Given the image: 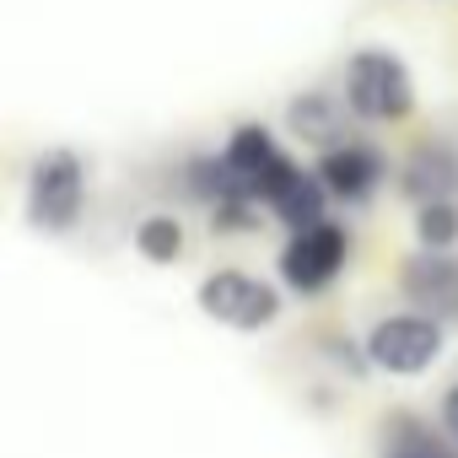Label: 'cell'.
Returning a JSON list of instances; mask_svg holds the SVG:
<instances>
[{
	"label": "cell",
	"instance_id": "6da1fadb",
	"mask_svg": "<svg viewBox=\"0 0 458 458\" xmlns=\"http://www.w3.org/2000/svg\"><path fill=\"white\" fill-rule=\"evenodd\" d=\"M345 103H351V114H361V119H372V124L404 119L410 103H415V81H410V71H404L394 55L361 49V55L345 65Z\"/></svg>",
	"mask_w": 458,
	"mask_h": 458
},
{
	"label": "cell",
	"instance_id": "7a4b0ae2",
	"mask_svg": "<svg viewBox=\"0 0 458 458\" xmlns=\"http://www.w3.org/2000/svg\"><path fill=\"white\" fill-rule=\"evenodd\" d=\"M81 199H87V173L71 151H49L38 167H33V183H28V205H33V221L49 226V233H65V226L81 216Z\"/></svg>",
	"mask_w": 458,
	"mask_h": 458
},
{
	"label": "cell",
	"instance_id": "3957f363",
	"mask_svg": "<svg viewBox=\"0 0 458 458\" xmlns=\"http://www.w3.org/2000/svg\"><path fill=\"white\" fill-rule=\"evenodd\" d=\"M199 308L221 324H233V329H265L276 313H281V297L254 281V276H238V270H221L199 286Z\"/></svg>",
	"mask_w": 458,
	"mask_h": 458
},
{
	"label": "cell",
	"instance_id": "277c9868",
	"mask_svg": "<svg viewBox=\"0 0 458 458\" xmlns=\"http://www.w3.org/2000/svg\"><path fill=\"white\" fill-rule=\"evenodd\" d=\"M340 270H345V233L335 221L302 226V233L286 243V254H281V276L297 292H324Z\"/></svg>",
	"mask_w": 458,
	"mask_h": 458
},
{
	"label": "cell",
	"instance_id": "5b68a950",
	"mask_svg": "<svg viewBox=\"0 0 458 458\" xmlns=\"http://www.w3.org/2000/svg\"><path fill=\"white\" fill-rule=\"evenodd\" d=\"M367 351H372V361L383 367V372H426L431 361H437V351H442V329H437V318H383L377 329H372V340H367Z\"/></svg>",
	"mask_w": 458,
	"mask_h": 458
},
{
	"label": "cell",
	"instance_id": "8992f818",
	"mask_svg": "<svg viewBox=\"0 0 458 458\" xmlns=\"http://www.w3.org/2000/svg\"><path fill=\"white\" fill-rule=\"evenodd\" d=\"M404 297L426 308L431 318H458V259L431 249L404 265Z\"/></svg>",
	"mask_w": 458,
	"mask_h": 458
},
{
	"label": "cell",
	"instance_id": "52a82bcc",
	"mask_svg": "<svg viewBox=\"0 0 458 458\" xmlns=\"http://www.w3.org/2000/svg\"><path fill=\"white\" fill-rule=\"evenodd\" d=\"M318 178H324V189L340 194V199H367V194L377 189V178H383V162H377V151H367V146H329L324 162H318Z\"/></svg>",
	"mask_w": 458,
	"mask_h": 458
},
{
	"label": "cell",
	"instance_id": "ba28073f",
	"mask_svg": "<svg viewBox=\"0 0 458 458\" xmlns=\"http://www.w3.org/2000/svg\"><path fill=\"white\" fill-rule=\"evenodd\" d=\"M458 189V157L447 146H420L404 167V194L431 205V199H447Z\"/></svg>",
	"mask_w": 458,
	"mask_h": 458
},
{
	"label": "cell",
	"instance_id": "9c48e42d",
	"mask_svg": "<svg viewBox=\"0 0 458 458\" xmlns=\"http://www.w3.org/2000/svg\"><path fill=\"white\" fill-rule=\"evenodd\" d=\"M324 194H329V189H324V178H313V173H297V167H292V173L281 178V189L270 194V210L292 226V233H302V226H318V221H324Z\"/></svg>",
	"mask_w": 458,
	"mask_h": 458
},
{
	"label": "cell",
	"instance_id": "30bf717a",
	"mask_svg": "<svg viewBox=\"0 0 458 458\" xmlns=\"http://www.w3.org/2000/svg\"><path fill=\"white\" fill-rule=\"evenodd\" d=\"M135 249H140V259H151V265H173V259L183 254V226H178L173 216H146V221L135 226Z\"/></svg>",
	"mask_w": 458,
	"mask_h": 458
},
{
	"label": "cell",
	"instance_id": "8fae6325",
	"mask_svg": "<svg viewBox=\"0 0 458 458\" xmlns=\"http://www.w3.org/2000/svg\"><path fill=\"white\" fill-rule=\"evenodd\" d=\"M383 458H458V453H453L437 431H426L420 420H394Z\"/></svg>",
	"mask_w": 458,
	"mask_h": 458
},
{
	"label": "cell",
	"instance_id": "7c38bea8",
	"mask_svg": "<svg viewBox=\"0 0 458 458\" xmlns=\"http://www.w3.org/2000/svg\"><path fill=\"white\" fill-rule=\"evenodd\" d=\"M415 233H420L426 249H447V243H458V205H453V199H431V205H420Z\"/></svg>",
	"mask_w": 458,
	"mask_h": 458
},
{
	"label": "cell",
	"instance_id": "4fadbf2b",
	"mask_svg": "<svg viewBox=\"0 0 458 458\" xmlns=\"http://www.w3.org/2000/svg\"><path fill=\"white\" fill-rule=\"evenodd\" d=\"M292 124L302 130V140H329L335 135V114H329V98H302L292 108Z\"/></svg>",
	"mask_w": 458,
	"mask_h": 458
},
{
	"label": "cell",
	"instance_id": "5bb4252c",
	"mask_svg": "<svg viewBox=\"0 0 458 458\" xmlns=\"http://www.w3.org/2000/svg\"><path fill=\"white\" fill-rule=\"evenodd\" d=\"M442 426L458 437V388H447V399H442Z\"/></svg>",
	"mask_w": 458,
	"mask_h": 458
}]
</instances>
